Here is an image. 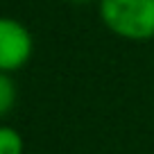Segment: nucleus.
<instances>
[{"mask_svg":"<svg viewBox=\"0 0 154 154\" xmlns=\"http://www.w3.org/2000/svg\"><path fill=\"white\" fill-rule=\"evenodd\" d=\"M100 16L111 32L125 38L154 36V0H102Z\"/></svg>","mask_w":154,"mask_h":154,"instance_id":"nucleus-1","label":"nucleus"},{"mask_svg":"<svg viewBox=\"0 0 154 154\" xmlns=\"http://www.w3.org/2000/svg\"><path fill=\"white\" fill-rule=\"evenodd\" d=\"M32 54V36L14 18H0V72L18 70Z\"/></svg>","mask_w":154,"mask_h":154,"instance_id":"nucleus-2","label":"nucleus"},{"mask_svg":"<svg viewBox=\"0 0 154 154\" xmlns=\"http://www.w3.org/2000/svg\"><path fill=\"white\" fill-rule=\"evenodd\" d=\"M0 154H23V138L11 127H0Z\"/></svg>","mask_w":154,"mask_h":154,"instance_id":"nucleus-3","label":"nucleus"},{"mask_svg":"<svg viewBox=\"0 0 154 154\" xmlns=\"http://www.w3.org/2000/svg\"><path fill=\"white\" fill-rule=\"evenodd\" d=\"M16 100V86L7 72H0V118L9 113Z\"/></svg>","mask_w":154,"mask_h":154,"instance_id":"nucleus-4","label":"nucleus"},{"mask_svg":"<svg viewBox=\"0 0 154 154\" xmlns=\"http://www.w3.org/2000/svg\"><path fill=\"white\" fill-rule=\"evenodd\" d=\"M77 2H82V0H77Z\"/></svg>","mask_w":154,"mask_h":154,"instance_id":"nucleus-5","label":"nucleus"}]
</instances>
